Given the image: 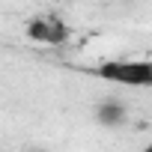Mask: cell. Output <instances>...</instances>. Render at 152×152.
I'll list each match as a JSON object with an SVG mask.
<instances>
[{"label": "cell", "mask_w": 152, "mask_h": 152, "mask_svg": "<svg viewBox=\"0 0 152 152\" xmlns=\"http://www.w3.org/2000/svg\"><path fill=\"white\" fill-rule=\"evenodd\" d=\"M102 81H110L116 87H137L149 90L152 87V60H104L93 69Z\"/></svg>", "instance_id": "1"}, {"label": "cell", "mask_w": 152, "mask_h": 152, "mask_svg": "<svg viewBox=\"0 0 152 152\" xmlns=\"http://www.w3.org/2000/svg\"><path fill=\"white\" fill-rule=\"evenodd\" d=\"M125 116H128V110H125V104L116 102V99H107V102H102V104L96 107V119H99L104 128H119V125L125 122Z\"/></svg>", "instance_id": "3"}, {"label": "cell", "mask_w": 152, "mask_h": 152, "mask_svg": "<svg viewBox=\"0 0 152 152\" xmlns=\"http://www.w3.org/2000/svg\"><path fill=\"white\" fill-rule=\"evenodd\" d=\"M24 33H27V39L36 42V45H51V48H54V45L69 42V24H66L60 15H54V12H45V15L30 18L27 27H24Z\"/></svg>", "instance_id": "2"}]
</instances>
